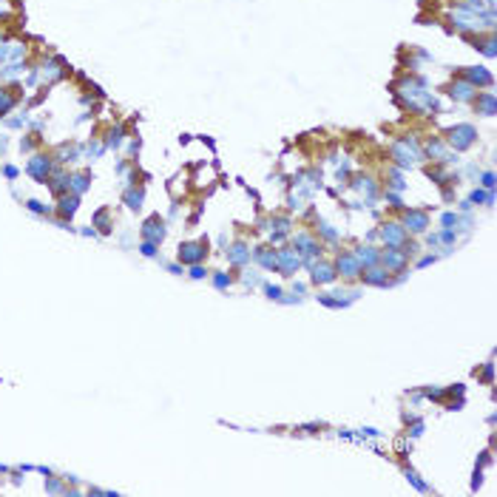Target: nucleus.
Masks as SVG:
<instances>
[{
    "mask_svg": "<svg viewBox=\"0 0 497 497\" xmlns=\"http://www.w3.org/2000/svg\"><path fill=\"white\" fill-rule=\"evenodd\" d=\"M449 94H452V100H457V103H469V100H474V86H469L466 80H457V83H452V88H449Z\"/></svg>",
    "mask_w": 497,
    "mask_h": 497,
    "instance_id": "2",
    "label": "nucleus"
},
{
    "mask_svg": "<svg viewBox=\"0 0 497 497\" xmlns=\"http://www.w3.org/2000/svg\"><path fill=\"white\" fill-rule=\"evenodd\" d=\"M281 264H284V270H293V267H298V256L281 253Z\"/></svg>",
    "mask_w": 497,
    "mask_h": 497,
    "instance_id": "11",
    "label": "nucleus"
},
{
    "mask_svg": "<svg viewBox=\"0 0 497 497\" xmlns=\"http://www.w3.org/2000/svg\"><path fill=\"white\" fill-rule=\"evenodd\" d=\"M426 151H429V154H432L435 159H446V145H443L440 140H429V142H426Z\"/></svg>",
    "mask_w": 497,
    "mask_h": 497,
    "instance_id": "8",
    "label": "nucleus"
},
{
    "mask_svg": "<svg viewBox=\"0 0 497 497\" xmlns=\"http://www.w3.org/2000/svg\"><path fill=\"white\" fill-rule=\"evenodd\" d=\"M384 264H389L392 270H398V267L403 264V256H401V253H392V250H386V256H384Z\"/></svg>",
    "mask_w": 497,
    "mask_h": 497,
    "instance_id": "10",
    "label": "nucleus"
},
{
    "mask_svg": "<svg viewBox=\"0 0 497 497\" xmlns=\"http://www.w3.org/2000/svg\"><path fill=\"white\" fill-rule=\"evenodd\" d=\"M313 279H315V281H332V279H335V273H332L330 267H327V264H321V267H318V264H315V270H313Z\"/></svg>",
    "mask_w": 497,
    "mask_h": 497,
    "instance_id": "9",
    "label": "nucleus"
},
{
    "mask_svg": "<svg viewBox=\"0 0 497 497\" xmlns=\"http://www.w3.org/2000/svg\"><path fill=\"white\" fill-rule=\"evenodd\" d=\"M381 233H384L386 242H392V244H401L403 242V230L398 225H384V230H381Z\"/></svg>",
    "mask_w": 497,
    "mask_h": 497,
    "instance_id": "6",
    "label": "nucleus"
},
{
    "mask_svg": "<svg viewBox=\"0 0 497 497\" xmlns=\"http://www.w3.org/2000/svg\"><path fill=\"white\" fill-rule=\"evenodd\" d=\"M483 185H486V188H491V185H494V176L486 174V176H483Z\"/></svg>",
    "mask_w": 497,
    "mask_h": 497,
    "instance_id": "12",
    "label": "nucleus"
},
{
    "mask_svg": "<svg viewBox=\"0 0 497 497\" xmlns=\"http://www.w3.org/2000/svg\"><path fill=\"white\" fill-rule=\"evenodd\" d=\"M202 256H205L202 244H185L182 250H179V259H182V262H199Z\"/></svg>",
    "mask_w": 497,
    "mask_h": 497,
    "instance_id": "5",
    "label": "nucleus"
},
{
    "mask_svg": "<svg viewBox=\"0 0 497 497\" xmlns=\"http://www.w3.org/2000/svg\"><path fill=\"white\" fill-rule=\"evenodd\" d=\"M474 128L471 125H454V128H449V145H454L457 151H466L474 142Z\"/></svg>",
    "mask_w": 497,
    "mask_h": 497,
    "instance_id": "1",
    "label": "nucleus"
},
{
    "mask_svg": "<svg viewBox=\"0 0 497 497\" xmlns=\"http://www.w3.org/2000/svg\"><path fill=\"white\" fill-rule=\"evenodd\" d=\"M474 108H477V114H483V117H491V114H494V94H477Z\"/></svg>",
    "mask_w": 497,
    "mask_h": 497,
    "instance_id": "4",
    "label": "nucleus"
},
{
    "mask_svg": "<svg viewBox=\"0 0 497 497\" xmlns=\"http://www.w3.org/2000/svg\"><path fill=\"white\" fill-rule=\"evenodd\" d=\"M406 225H409V230L420 233V230L426 227V216H423V213H409V216H406Z\"/></svg>",
    "mask_w": 497,
    "mask_h": 497,
    "instance_id": "7",
    "label": "nucleus"
},
{
    "mask_svg": "<svg viewBox=\"0 0 497 497\" xmlns=\"http://www.w3.org/2000/svg\"><path fill=\"white\" fill-rule=\"evenodd\" d=\"M463 80L469 83V86H491V74H488L486 69H466L463 71Z\"/></svg>",
    "mask_w": 497,
    "mask_h": 497,
    "instance_id": "3",
    "label": "nucleus"
}]
</instances>
